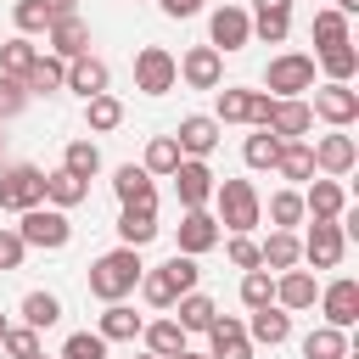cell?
<instances>
[{"label": "cell", "mask_w": 359, "mask_h": 359, "mask_svg": "<svg viewBox=\"0 0 359 359\" xmlns=\"http://www.w3.org/2000/svg\"><path fill=\"white\" fill-rule=\"evenodd\" d=\"M140 269H146V264H140V247H123V241H118L112 252H101V258L90 264V275H84V280H90V297L123 303V297L140 286Z\"/></svg>", "instance_id": "obj_1"}, {"label": "cell", "mask_w": 359, "mask_h": 359, "mask_svg": "<svg viewBox=\"0 0 359 359\" xmlns=\"http://www.w3.org/2000/svg\"><path fill=\"white\" fill-rule=\"evenodd\" d=\"M213 219H219V230H230V236H252L258 224H264V196H258V185L252 180H219L213 185Z\"/></svg>", "instance_id": "obj_2"}, {"label": "cell", "mask_w": 359, "mask_h": 359, "mask_svg": "<svg viewBox=\"0 0 359 359\" xmlns=\"http://www.w3.org/2000/svg\"><path fill=\"white\" fill-rule=\"evenodd\" d=\"M196 280H202L196 258H191V252H174L168 264H157V269H140V297H146L151 309H174V297L196 292Z\"/></svg>", "instance_id": "obj_3"}, {"label": "cell", "mask_w": 359, "mask_h": 359, "mask_svg": "<svg viewBox=\"0 0 359 359\" xmlns=\"http://www.w3.org/2000/svg\"><path fill=\"white\" fill-rule=\"evenodd\" d=\"M22 224H17V236L28 241V247H45V252H62L67 241H73V224H67V213L62 208H50V202H39V208H28V213H17Z\"/></svg>", "instance_id": "obj_4"}, {"label": "cell", "mask_w": 359, "mask_h": 359, "mask_svg": "<svg viewBox=\"0 0 359 359\" xmlns=\"http://www.w3.org/2000/svg\"><path fill=\"white\" fill-rule=\"evenodd\" d=\"M45 202V168L34 163H6L0 168V208L6 213H28Z\"/></svg>", "instance_id": "obj_5"}, {"label": "cell", "mask_w": 359, "mask_h": 359, "mask_svg": "<svg viewBox=\"0 0 359 359\" xmlns=\"http://www.w3.org/2000/svg\"><path fill=\"white\" fill-rule=\"evenodd\" d=\"M208 45H213L219 56L247 50V45H252V17H247V6H236V0L213 6V11H208Z\"/></svg>", "instance_id": "obj_6"}, {"label": "cell", "mask_w": 359, "mask_h": 359, "mask_svg": "<svg viewBox=\"0 0 359 359\" xmlns=\"http://www.w3.org/2000/svg\"><path fill=\"white\" fill-rule=\"evenodd\" d=\"M264 90H269V95H303V90H314V56H303V50H280V56H269V67H264Z\"/></svg>", "instance_id": "obj_7"}, {"label": "cell", "mask_w": 359, "mask_h": 359, "mask_svg": "<svg viewBox=\"0 0 359 359\" xmlns=\"http://www.w3.org/2000/svg\"><path fill=\"white\" fill-rule=\"evenodd\" d=\"M174 84H180L174 50H163V45H140V50H135V90H140V95H168Z\"/></svg>", "instance_id": "obj_8"}, {"label": "cell", "mask_w": 359, "mask_h": 359, "mask_svg": "<svg viewBox=\"0 0 359 359\" xmlns=\"http://www.w3.org/2000/svg\"><path fill=\"white\" fill-rule=\"evenodd\" d=\"M269 101H275L269 90L224 84V90H219V101H213V118H219V123H252V129H258V123H264V112H269Z\"/></svg>", "instance_id": "obj_9"}, {"label": "cell", "mask_w": 359, "mask_h": 359, "mask_svg": "<svg viewBox=\"0 0 359 359\" xmlns=\"http://www.w3.org/2000/svg\"><path fill=\"white\" fill-rule=\"evenodd\" d=\"M258 129H269L275 140H303V135L314 129V112H309V101H303V95H275Z\"/></svg>", "instance_id": "obj_10"}, {"label": "cell", "mask_w": 359, "mask_h": 359, "mask_svg": "<svg viewBox=\"0 0 359 359\" xmlns=\"http://www.w3.org/2000/svg\"><path fill=\"white\" fill-rule=\"evenodd\" d=\"M168 180H174L180 208H208V202H213V185H219V174L208 168V157H180V168H174Z\"/></svg>", "instance_id": "obj_11"}, {"label": "cell", "mask_w": 359, "mask_h": 359, "mask_svg": "<svg viewBox=\"0 0 359 359\" xmlns=\"http://www.w3.org/2000/svg\"><path fill=\"white\" fill-rule=\"evenodd\" d=\"M174 67H180V84L185 90H219L224 84V56L213 45H191L185 56H174Z\"/></svg>", "instance_id": "obj_12"}, {"label": "cell", "mask_w": 359, "mask_h": 359, "mask_svg": "<svg viewBox=\"0 0 359 359\" xmlns=\"http://www.w3.org/2000/svg\"><path fill=\"white\" fill-rule=\"evenodd\" d=\"M342 252H348L342 224H337V219H314V224H309V236H303V264H314V269H337V264H342Z\"/></svg>", "instance_id": "obj_13"}, {"label": "cell", "mask_w": 359, "mask_h": 359, "mask_svg": "<svg viewBox=\"0 0 359 359\" xmlns=\"http://www.w3.org/2000/svg\"><path fill=\"white\" fill-rule=\"evenodd\" d=\"M320 314H325V325H337V331H348L353 320H359V280L353 275H337L331 286H320Z\"/></svg>", "instance_id": "obj_14"}, {"label": "cell", "mask_w": 359, "mask_h": 359, "mask_svg": "<svg viewBox=\"0 0 359 359\" xmlns=\"http://www.w3.org/2000/svg\"><path fill=\"white\" fill-rule=\"evenodd\" d=\"M309 112H314V118H325L331 129H348V123L359 118V90H353V84H331V79H325V84L314 90V107H309Z\"/></svg>", "instance_id": "obj_15"}, {"label": "cell", "mask_w": 359, "mask_h": 359, "mask_svg": "<svg viewBox=\"0 0 359 359\" xmlns=\"http://www.w3.org/2000/svg\"><path fill=\"white\" fill-rule=\"evenodd\" d=\"M309 151H314V174H331V180L353 174V163H359V146H353V135H342V129L320 135Z\"/></svg>", "instance_id": "obj_16"}, {"label": "cell", "mask_w": 359, "mask_h": 359, "mask_svg": "<svg viewBox=\"0 0 359 359\" xmlns=\"http://www.w3.org/2000/svg\"><path fill=\"white\" fill-rule=\"evenodd\" d=\"M219 241H224V230H219V219H213L208 208H180V252L202 258V252H213Z\"/></svg>", "instance_id": "obj_17"}, {"label": "cell", "mask_w": 359, "mask_h": 359, "mask_svg": "<svg viewBox=\"0 0 359 359\" xmlns=\"http://www.w3.org/2000/svg\"><path fill=\"white\" fill-rule=\"evenodd\" d=\"M45 50H50V56H62V62L84 56V50H90V22H84L79 11L50 17V28H45Z\"/></svg>", "instance_id": "obj_18"}, {"label": "cell", "mask_w": 359, "mask_h": 359, "mask_svg": "<svg viewBox=\"0 0 359 359\" xmlns=\"http://www.w3.org/2000/svg\"><path fill=\"white\" fill-rule=\"evenodd\" d=\"M208 353H213V359H252L247 325L230 320V314H213V325H208Z\"/></svg>", "instance_id": "obj_19"}, {"label": "cell", "mask_w": 359, "mask_h": 359, "mask_svg": "<svg viewBox=\"0 0 359 359\" xmlns=\"http://www.w3.org/2000/svg\"><path fill=\"white\" fill-rule=\"evenodd\" d=\"M219 118H208V112H191V118H180V129H174V140H180V157H208L213 146H219Z\"/></svg>", "instance_id": "obj_20"}, {"label": "cell", "mask_w": 359, "mask_h": 359, "mask_svg": "<svg viewBox=\"0 0 359 359\" xmlns=\"http://www.w3.org/2000/svg\"><path fill=\"white\" fill-rule=\"evenodd\" d=\"M140 342H146V353L174 359V353H185V348H191V331H185L174 314H163V320H146V325H140Z\"/></svg>", "instance_id": "obj_21"}, {"label": "cell", "mask_w": 359, "mask_h": 359, "mask_svg": "<svg viewBox=\"0 0 359 359\" xmlns=\"http://www.w3.org/2000/svg\"><path fill=\"white\" fill-rule=\"evenodd\" d=\"M107 84H112V73H107V62H101V56H90V50H84V56H73V62H67L62 90H73V95H84V101H90V95H101Z\"/></svg>", "instance_id": "obj_22"}, {"label": "cell", "mask_w": 359, "mask_h": 359, "mask_svg": "<svg viewBox=\"0 0 359 359\" xmlns=\"http://www.w3.org/2000/svg\"><path fill=\"white\" fill-rule=\"evenodd\" d=\"M258 258H264V269H269V275L297 269V264H303V241H297V230H269V236L258 241Z\"/></svg>", "instance_id": "obj_23"}, {"label": "cell", "mask_w": 359, "mask_h": 359, "mask_svg": "<svg viewBox=\"0 0 359 359\" xmlns=\"http://www.w3.org/2000/svg\"><path fill=\"white\" fill-rule=\"evenodd\" d=\"M314 297H320V286H314V275H309V269H280V275H275V303H280L286 314L314 309Z\"/></svg>", "instance_id": "obj_24"}, {"label": "cell", "mask_w": 359, "mask_h": 359, "mask_svg": "<svg viewBox=\"0 0 359 359\" xmlns=\"http://www.w3.org/2000/svg\"><path fill=\"white\" fill-rule=\"evenodd\" d=\"M247 337H252V348H258V342H264V348H280V342L292 337V314H286L280 303H264V309H252Z\"/></svg>", "instance_id": "obj_25"}, {"label": "cell", "mask_w": 359, "mask_h": 359, "mask_svg": "<svg viewBox=\"0 0 359 359\" xmlns=\"http://www.w3.org/2000/svg\"><path fill=\"white\" fill-rule=\"evenodd\" d=\"M112 196L129 208V202H146V208H157V180L140 168V163H123L118 174H112Z\"/></svg>", "instance_id": "obj_26"}, {"label": "cell", "mask_w": 359, "mask_h": 359, "mask_svg": "<svg viewBox=\"0 0 359 359\" xmlns=\"http://www.w3.org/2000/svg\"><path fill=\"white\" fill-rule=\"evenodd\" d=\"M157 208H146V202H129L123 213H118V241L123 247H146V241H157Z\"/></svg>", "instance_id": "obj_27"}, {"label": "cell", "mask_w": 359, "mask_h": 359, "mask_svg": "<svg viewBox=\"0 0 359 359\" xmlns=\"http://www.w3.org/2000/svg\"><path fill=\"white\" fill-rule=\"evenodd\" d=\"M342 208H348V191H342V180H331V174L303 191V213H309V219H337Z\"/></svg>", "instance_id": "obj_28"}, {"label": "cell", "mask_w": 359, "mask_h": 359, "mask_svg": "<svg viewBox=\"0 0 359 359\" xmlns=\"http://www.w3.org/2000/svg\"><path fill=\"white\" fill-rule=\"evenodd\" d=\"M62 79H67V62H62V56H50V50H39V56H34V67H28V79H22V90H28V95H56V90H62Z\"/></svg>", "instance_id": "obj_29"}, {"label": "cell", "mask_w": 359, "mask_h": 359, "mask_svg": "<svg viewBox=\"0 0 359 359\" xmlns=\"http://www.w3.org/2000/svg\"><path fill=\"white\" fill-rule=\"evenodd\" d=\"M275 174L292 180V185L314 180V151H309V140H280V151H275Z\"/></svg>", "instance_id": "obj_30"}, {"label": "cell", "mask_w": 359, "mask_h": 359, "mask_svg": "<svg viewBox=\"0 0 359 359\" xmlns=\"http://www.w3.org/2000/svg\"><path fill=\"white\" fill-rule=\"evenodd\" d=\"M84 196H90V180H79V174H67V168H50V174H45V202H50V208L67 213V208H79Z\"/></svg>", "instance_id": "obj_31"}, {"label": "cell", "mask_w": 359, "mask_h": 359, "mask_svg": "<svg viewBox=\"0 0 359 359\" xmlns=\"http://www.w3.org/2000/svg\"><path fill=\"white\" fill-rule=\"evenodd\" d=\"M140 325H146V320H140L129 303H107V309H101V320H95V331H101L107 342H135V337H140Z\"/></svg>", "instance_id": "obj_32"}, {"label": "cell", "mask_w": 359, "mask_h": 359, "mask_svg": "<svg viewBox=\"0 0 359 359\" xmlns=\"http://www.w3.org/2000/svg\"><path fill=\"white\" fill-rule=\"evenodd\" d=\"M264 213H269V224H275V230H297V224L309 219V213H303V191H297V185H280V191L264 202Z\"/></svg>", "instance_id": "obj_33"}, {"label": "cell", "mask_w": 359, "mask_h": 359, "mask_svg": "<svg viewBox=\"0 0 359 359\" xmlns=\"http://www.w3.org/2000/svg\"><path fill=\"white\" fill-rule=\"evenodd\" d=\"M314 56H320V67H325L331 84H348V79L359 73V50H353V39H342V45H320Z\"/></svg>", "instance_id": "obj_34"}, {"label": "cell", "mask_w": 359, "mask_h": 359, "mask_svg": "<svg viewBox=\"0 0 359 359\" xmlns=\"http://www.w3.org/2000/svg\"><path fill=\"white\" fill-rule=\"evenodd\" d=\"M84 123H90V135H112V129L123 123V101H118L112 90L90 95V101H84Z\"/></svg>", "instance_id": "obj_35"}, {"label": "cell", "mask_w": 359, "mask_h": 359, "mask_svg": "<svg viewBox=\"0 0 359 359\" xmlns=\"http://www.w3.org/2000/svg\"><path fill=\"white\" fill-rule=\"evenodd\" d=\"M140 168H146L151 180H168V174L180 168V140H174V135H151V140H146V157H140Z\"/></svg>", "instance_id": "obj_36"}, {"label": "cell", "mask_w": 359, "mask_h": 359, "mask_svg": "<svg viewBox=\"0 0 359 359\" xmlns=\"http://www.w3.org/2000/svg\"><path fill=\"white\" fill-rule=\"evenodd\" d=\"M174 309H180L174 320H180L185 331H208V325H213V314H219V303H213L208 292H185V297H174Z\"/></svg>", "instance_id": "obj_37"}, {"label": "cell", "mask_w": 359, "mask_h": 359, "mask_svg": "<svg viewBox=\"0 0 359 359\" xmlns=\"http://www.w3.org/2000/svg\"><path fill=\"white\" fill-rule=\"evenodd\" d=\"M303 359H348V331L314 325V331L303 337Z\"/></svg>", "instance_id": "obj_38"}, {"label": "cell", "mask_w": 359, "mask_h": 359, "mask_svg": "<svg viewBox=\"0 0 359 359\" xmlns=\"http://www.w3.org/2000/svg\"><path fill=\"white\" fill-rule=\"evenodd\" d=\"M56 320H62V297H56V292H28V297H22V325L50 331Z\"/></svg>", "instance_id": "obj_39"}, {"label": "cell", "mask_w": 359, "mask_h": 359, "mask_svg": "<svg viewBox=\"0 0 359 359\" xmlns=\"http://www.w3.org/2000/svg\"><path fill=\"white\" fill-rule=\"evenodd\" d=\"M62 168H67V174H79V180H95V174H101V146H95V140H67Z\"/></svg>", "instance_id": "obj_40"}, {"label": "cell", "mask_w": 359, "mask_h": 359, "mask_svg": "<svg viewBox=\"0 0 359 359\" xmlns=\"http://www.w3.org/2000/svg\"><path fill=\"white\" fill-rule=\"evenodd\" d=\"M34 56H39V45H34L28 34H17V39H6V45H0V73H11V79H28Z\"/></svg>", "instance_id": "obj_41"}, {"label": "cell", "mask_w": 359, "mask_h": 359, "mask_svg": "<svg viewBox=\"0 0 359 359\" xmlns=\"http://www.w3.org/2000/svg\"><path fill=\"white\" fill-rule=\"evenodd\" d=\"M309 34H314V50H320V45H342V39H353V34H348V17H342L337 6H325V11H314V22H309Z\"/></svg>", "instance_id": "obj_42"}, {"label": "cell", "mask_w": 359, "mask_h": 359, "mask_svg": "<svg viewBox=\"0 0 359 359\" xmlns=\"http://www.w3.org/2000/svg\"><path fill=\"white\" fill-rule=\"evenodd\" d=\"M252 17V39H264V45H286V34H292V11H247Z\"/></svg>", "instance_id": "obj_43"}, {"label": "cell", "mask_w": 359, "mask_h": 359, "mask_svg": "<svg viewBox=\"0 0 359 359\" xmlns=\"http://www.w3.org/2000/svg\"><path fill=\"white\" fill-rule=\"evenodd\" d=\"M275 151H280V140H275L269 129H258V135L241 140V163H247V168H275Z\"/></svg>", "instance_id": "obj_44"}, {"label": "cell", "mask_w": 359, "mask_h": 359, "mask_svg": "<svg viewBox=\"0 0 359 359\" xmlns=\"http://www.w3.org/2000/svg\"><path fill=\"white\" fill-rule=\"evenodd\" d=\"M241 303H247V309L275 303V275H269V269H241Z\"/></svg>", "instance_id": "obj_45"}, {"label": "cell", "mask_w": 359, "mask_h": 359, "mask_svg": "<svg viewBox=\"0 0 359 359\" xmlns=\"http://www.w3.org/2000/svg\"><path fill=\"white\" fill-rule=\"evenodd\" d=\"M56 359H107V337L101 331H73Z\"/></svg>", "instance_id": "obj_46"}, {"label": "cell", "mask_w": 359, "mask_h": 359, "mask_svg": "<svg viewBox=\"0 0 359 359\" xmlns=\"http://www.w3.org/2000/svg\"><path fill=\"white\" fill-rule=\"evenodd\" d=\"M0 353H6V359H28V353H39V331H34V325H6Z\"/></svg>", "instance_id": "obj_47"}, {"label": "cell", "mask_w": 359, "mask_h": 359, "mask_svg": "<svg viewBox=\"0 0 359 359\" xmlns=\"http://www.w3.org/2000/svg\"><path fill=\"white\" fill-rule=\"evenodd\" d=\"M11 17H17V34H45L50 28V6L45 0H17Z\"/></svg>", "instance_id": "obj_48"}, {"label": "cell", "mask_w": 359, "mask_h": 359, "mask_svg": "<svg viewBox=\"0 0 359 359\" xmlns=\"http://www.w3.org/2000/svg\"><path fill=\"white\" fill-rule=\"evenodd\" d=\"M224 258H230L236 269H264V258H258V241H252V236H230V241H224Z\"/></svg>", "instance_id": "obj_49"}, {"label": "cell", "mask_w": 359, "mask_h": 359, "mask_svg": "<svg viewBox=\"0 0 359 359\" xmlns=\"http://www.w3.org/2000/svg\"><path fill=\"white\" fill-rule=\"evenodd\" d=\"M22 107H28V90H22V79L0 73V123H6V118H17Z\"/></svg>", "instance_id": "obj_50"}, {"label": "cell", "mask_w": 359, "mask_h": 359, "mask_svg": "<svg viewBox=\"0 0 359 359\" xmlns=\"http://www.w3.org/2000/svg\"><path fill=\"white\" fill-rule=\"evenodd\" d=\"M22 258H28V241L17 230H0V269H22Z\"/></svg>", "instance_id": "obj_51"}, {"label": "cell", "mask_w": 359, "mask_h": 359, "mask_svg": "<svg viewBox=\"0 0 359 359\" xmlns=\"http://www.w3.org/2000/svg\"><path fill=\"white\" fill-rule=\"evenodd\" d=\"M157 6H163V17H174V22H185V17H196V11L208 6V0H157Z\"/></svg>", "instance_id": "obj_52"}, {"label": "cell", "mask_w": 359, "mask_h": 359, "mask_svg": "<svg viewBox=\"0 0 359 359\" xmlns=\"http://www.w3.org/2000/svg\"><path fill=\"white\" fill-rule=\"evenodd\" d=\"M252 11H292V0H252Z\"/></svg>", "instance_id": "obj_53"}, {"label": "cell", "mask_w": 359, "mask_h": 359, "mask_svg": "<svg viewBox=\"0 0 359 359\" xmlns=\"http://www.w3.org/2000/svg\"><path fill=\"white\" fill-rule=\"evenodd\" d=\"M50 6V17H67V11H79V0H45Z\"/></svg>", "instance_id": "obj_54"}, {"label": "cell", "mask_w": 359, "mask_h": 359, "mask_svg": "<svg viewBox=\"0 0 359 359\" xmlns=\"http://www.w3.org/2000/svg\"><path fill=\"white\" fill-rule=\"evenodd\" d=\"M337 11H342V17H353V11H359V0H337Z\"/></svg>", "instance_id": "obj_55"}, {"label": "cell", "mask_w": 359, "mask_h": 359, "mask_svg": "<svg viewBox=\"0 0 359 359\" xmlns=\"http://www.w3.org/2000/svg\"><path fill=\"white\" fill-rule=\"evenodd\" d=\"M174 359H213V353H196V348H185V353H174Z\"/></svg>", "instance_id": "obj_56"}, {"label": "cell", "mask_w": 359, "mask_h": 359, "mask_svg": "<svg viewBox=\"0 0 359 359\" xmlns=\"http://www.w3.org/2000/svg\"><path fill=\"white\" fill-rule=\"evenodd\" d=\"M6 325H11V320H6V314H0V337H6Z\"/></svg>", "instance_id": "obj_57"}, {"label": "cell", "mask_w": 359, "mask_h": 359, "mask_svg": "<svg viewBox=\"0 0 359 359\" xmlns=\"http://www.w3.org/2000/svg\"><path fill=\"white\" fill-rule=\"evenodd\" d=\"M135 359H157V353H135Z\"/></svg>", "instance_id": "obj_58"}, {"label": "cell", "mask_w": 359, "mask_h": 359, "mask_svg": "<svg viewBox=\"0 0 359 359\" xmlns=\"http://www.w3.org/2000/svg\"><path fill=\"white\" fill-rule=\"evenodd\" d=\"M28 359H45V353H28Z\"/></svg>", "instance_id": "obj_59"}, {"label": "cell", "mask_w": 359, "mask_h": 359, "mask_svg": "<svg viewBox=\"0 0 359 359\" xmlns=\"http://www.w3.org/2000/svg\"><path fill=\"white\" fill-rule=\"evenodd\" d=\"M0 151H6V135H0Z\"/></svg>", "instance_id": "obj_60"}]
</instances>
